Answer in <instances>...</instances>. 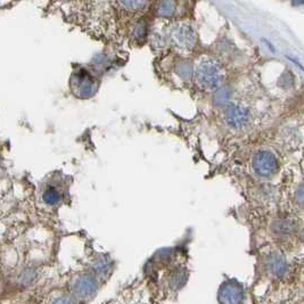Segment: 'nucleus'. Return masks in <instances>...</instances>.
<instances>
[{
    "label": "nucleus",
    "mask_w": 304,
    "mask_h": 304,
    "mask_svg": "<svg viewBox=\"0 0 304 304\" xmlns=\"http://www.w3.org/2000/svg\"><path fill=\"white\" fill-rule=\"evenodd\" d=\"M296 228H297L296 223H295L293 219L288 217H284V215L273 219L271 225H270V230H271V233L274 236H277V237H281V238L290 237V236L295 234Z\"/></svg>",
    "instance_id": "nucleus-8"
},
{
    "label": "nucleus",
    "mask_w": 304,
    "mask_h": 304,
    "mask_svg": "<svg viewBox=\"0 0 304 304\" xmlns=\"http://www.w3.org/2000/svg\"><path fill=\"white\" fill-rule=\"evenodd\" d=\"M74 92H77L80 98H89L97 90V81L88 72H80L74 75L73 79Z\"/></svg>",
    "instance_id": "nucleus-6"
},
{
    "label": "nucleus",
    "mask_w": 304,
    "mask_h": 304,
    "mask_svg": "<svg viewBox=\"0 0 304 304\" xmlns=\"http://www.w3.org/2000/svg\"><path fill=\"white\" fill-rule=\"evenodd\" d=\"M119 6L126 12H138L145 6L146 0H116Z\"/></svg>",
    "instance_id": "nucleus-13"
},
{
    "label": "nucleus",
    "mask_w": 304,
    "mask_h": 304,
    "mask_svg": "<svg viewBox=\"0 0 304 304\" xmlns=\"http://www.w3.org/2000/svg\"><path fill=\"white\" fill-rule=\"evenodd\" d=\"M230 98H231V90L229 87L222 86V87H218L217 89H214L212 100L215 106L226 107L227 105L230 103Z\"/></svg>",
    "instance_id": "nucleus-10"
},
{
    "label": "nucleus",
    "mask_w": 304,
    "mask_h": 304,
    "mask_svg": "<svg viewBox=\"0 0 304 304\" xmlns=\"http://www.w3.org/2000/svg\"><path fill=\"white\" fill-rule=\"evenodd\" d=\"M299 239H301L302 243H304V228L301 231H299Z\"/></svg>",
    "instance_id": "nucleus-21"
},
{
    "label": "nucleus",
    "mask_w": 304,
    "mask_h": 304,
    "mask_svg": "<svg viewBox=\"0 0 304 304\" xmlns=\"http://www.w3.org/2000/svg\"><path fill=\"white\" fill-rule=\"evenodd\" d=\"M52 304H77V302H75L73 297L69 296V295H62V296L55 298Z\"/></svg>",
    "instance_id": "nucleus-18"
},
{
    "label": "nucleus",
    "mask_w": 304,
    "mask_h": 304,
    "mask_svg": "<svg viewBox=\"0 0 304 304\" xmlns=\"http://www.w3.org/2000/svg\"><path fill=\"white\" fill-rule=\"evenodd\" d=\"M147 35V25L145 21H138L131 29V37L136 40H142Z\"/></svg>",
    "instance_id": "nucleus-15"
},
{
    "label": "nucleus",
    "mask_w": 304,
    "mask_h": 304,
    "mask_svg": "<svg viewBox=\"0 0 304 304\" xmlns=\"http://www.w3.org/2000/svg\"><path fill=\"white\" fill-rule=\"evenodd\" d=\"M225 120L230 128L242 129L250 120V113L247 108L240 106V105L229 103L225 109Z\"/></svg>",
    "instance_id": "nucleus-5"
},
{
    "label": "nucleus",
    "mask_w": 304,
    "mask_h": 304,
    "mask_svg": "<svg viewBox=\"0 0 304 304\" xmlns=\"http://www.w3.org/2000/svg\"><path fill=\"white\" fill-rule=\"evenodd\" d=\"M187 281V272L185 270H176L170 276V286L173 288H180Z\"/></svg>",
    "instance_id": "nucleus-14"
},
{
    "label": "nucleus",
    "mask_w": 304,
    "mask_h": 304,
    "mask_svg": "<svg viewBox=\"0 0 304 304\" xmlns=\"http://www.w3.org/2000/svg\"><path fill=\"white\" fill-rule=\"evenodd\" d=\"M218 298L220 304H244L245 292L243 286L234 279H227L219 289Z\"/></svg>",
    "instance_id": "nucleus-3"
},
{
    "label": "nucleus",
    "mask_w": 304,
    "mask_h": 304,
    "mask_svg": "<svg viewBox=\"0 0 304 304\" xmlns=\"http://www.w3.org/2000/svg\"><path fill=\"white\" fill-rule=\"evenodd\" d=\"M58 2H61V3H70V2H73V0H58Z\"/></svg>",
    "instance_id": "nucleus-22"
},
{
    "label": "nucleus",
    "mask_w": 304,
    "mask_h": 304,
    "mask_svg": "<svg viewBox=\"0 0 304 304\" xmlns=\"http://www.w3.org/2000/svg\"><path fill=\"white\" fill-rule=\"evenodd\" d=\"M252 169L255 175L260 178H271L277 173L278 161L273 153L265 149L257 150L253 155Z\"/></svg>",
    "instance_id": "nucleus-2"
},
{
    "label": "nucleus",
    "mask_w": 304,
    "mask_h": 304,
    "mask_svg": "<svg viewBox=\"0 0 304 304\" xmlns=\"http://www.w3.org/2000/svg\"><path fill=\"white\" fill-rule=\"evenodd\" d=\"M294 201L296 205L304 208V186H299L294 194Z\"/></svg>",
    "instance_id": "nucleus-17"
},
{
    "label": "nucleus",
    "mask_w": 304,
    "mask_h": 304,
    "mask_svg": "<svg viewBox=\"0 0 304 304\" xmlns=\"http://www.w3.org/2000/svg\"><path fill=\"white\" fill-rule=\"evenodd\" d=\"M97 280L91 276H81L72 284V290L80 298H87L91 296L97 289Z\"/></svg>",
    "instance_id": "nucleus-9"
},
{
    "label": "nucleus",
    "mask_w": 304,
    "mask_h": 304,
    "mask_svg": "<svg viewBox=\"0 0 304 304\" xmlns=\"http://www.w3.org/2000/svg\"><path fill=\"white\" fill-rule=\"evenodd\" d=\"M176 10V0H159L155 6V13L160 18H171Z\"/></svg>",
    "instance_id": "nucleus-11"
},
{
    "label": "nucleus",
    "mask_w": 304,
    "mask_h": 304,
    "mask_svg": "<svg viewBox=\"0 0 304 304\" xmlns=\"http://www.w3.org/2000/svg\"><path fill=\"white\" fill-rule=\"evenodd\" d=\"M292 4H293V6H303L304 0H293Z\"/></svg>",
    "instance_id": "nucleus-20"
},
{
    "label": "nucleus",
    "mask_w": 304,
    "mask_h": 304,
    "mask_svg": "<svg viewBox=\"0 0 304 304\" xmlns=\"http://www.w3.org/2000/svg\"><path fill=\"white\" fill-rule=\"evenodd\" d=\"M281 82H284L285 83V86H284V88H288V87H290L293 84V82H294V78H293V75L289 73V72H284V74L281 75L280 77V79H279V83H281Z\"/></svg>",
    "instance_id": "nucleus-19"
},
{
    "label": "nucleus",
    "mask_w": 304,
    "mask_h": 304,
    "mask_svg": "<svg viewBox=\"0 0 304 304\" xmlns=\"http://www.w3.org/2000/svg\"><path fill=\"white\" fill-rule=\"evenodd\" d=\"M60 200H61L60 193L54 188H48L44 194V201L47 203L48 205L57 204V203L60 202Z\"/></svg>",
    "instance_id": "nucleus-16"
},
{
    "label": "nucleus",
    "mask_w": 304,
    "mask_h": 304,
    "mask_svg": "<svg viewBox=\"0 0 304 304\" xmlns=\"http://www.w3.org/2000/svg\"><path fill=\"white\" fill-rule=\"evenodd\" d=\"M263 269L270 277H284L288 269L286 257L278 251H270L263 259Z\"/></svg>",
    "instance_id": "nucleus-4"
},
{
    "label": "nucleus",
    "mask_w": 304,
    "mask_h": 304,
    "mask_svg": "<svg viewBox=\"0 0 304 304\" xmlns=\"http://www.w3.org/2000/svg\"><path fill=\"white\" fill-rule=\"evenodd\" d=\"M175 71L177 75L183 80H185V81H188V80H191L193 77V65L189 61L181 60L179 62H177L175 66Z\"/></svg>",
    "instance_id": "nucleus-12"
},
{
    "label": "nucleus",
    "mask_w": 304,
    "mask_h": 304,
    "mask_svg": "<svg viewBox=\"0 0 304 304\" xmlns=\"http://www.w3.org/2000/svg\"><path fill=\"white\" fill-rule=\"evenodd\" d=\"M198 84L205 89H217L222 81V71L217 62L208 58L203 60L196 71Z\"/></svg>",
    "instance_id": "nucleus-1"
},
{
    "label": "nucleus",
    "mask_w": 304,
    "mask_h": 304,
    "mask_svg": "<svg viewBox=\"0 0 304 304\" xmlns=\"http://www.w3.org/2000/svg\"><path fill=\"white\" fill-rule=\"evenodd\" d=\"M171 37L175 45L181 49H193L196 45V32L191 25H180L172 32Z\"/></svg>",
    "instance_id": "nucleus-7"
}]
</instances>
